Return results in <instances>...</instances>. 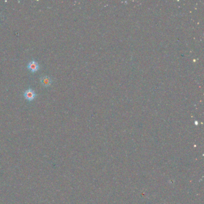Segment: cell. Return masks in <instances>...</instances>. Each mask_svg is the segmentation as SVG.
I'll return each mask as SVG.
<instances>
[{
    "instance_id": "1",
    "label": "cell",
    "mask_w": 204,
    "mask_h": 204,
    "mask_svg": "<svg viewBox=\"0 0 204 204\" xmlns=\"http://www.w3.org/2000/svg\"><path fill=\"white\" fill-rule=\"evenodd\" d=\"M24 97L26 100L28 101H32L35 97V93L34 91L31 89L26 90L24 93Z\"/></svg>"
},
{
    "instance_id": "2",
    "label": "cell",
    "mask_w": 204,
    "mask_h": 204,
    "mask_svg": "<svg viewBox=\"0 0 204 204\" xmlns=\"http://www.w3.org/2000/svg\"><path fill=\"white\" fill-rule=\"evenodd\" d=\"M28 68L32 73L37 71L39 69V65L35 61H31L28 65Z\"/></svg>"
},
{
    "instance_id": "3",
    "label": "cell",
    "mask_w": 204,
    "mask_h": 204,
    "mask_svg": "<svg viewBox=\"0 0 204 204\" xmlns=\"http://www.w3.org/2000/svg\"><path fill=\"white\" fill-rule=\"evenodd\" d=\"M41 83L44 86H49L52 83V80L48 76H43L41 78Z\"/></svg>"
}]
</instances>
